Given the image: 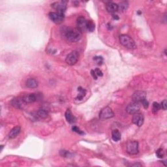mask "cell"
<instances>
[{
  "instance_id": "obj_1",
  "label": "cell",
  "mask_w": 167,
  "mask_h": 167,
  "mask_svg": "<svg viewBox=\"0 0 167 167\" xmlns=\"http://www.w3.org/2000/svg\"><path fill=\"white\" fill-rule=\"evenodd\" d=\"M63 33L66 39L71 42L79 41L82 38V32L75 28H66Z\"/></svg>"
},
{
  "instance_id": "obj_2",
  "label": "cell",
  "mask_w": 167,
  "mask_h": 167,
  "mask_svg": "<svg viewBox=\"0 0 167 167\" xmlns=\"http://www.w3.org/2000/svg\"><path fill=\"white\" fill-rule=\"evenodd\" d=\"M120 42L127 49L134 50L137 47L134 40L127 35H121L120 36Z\"/></svg>"
},
{
  "instance_id": "obj_3",
  "label": "cell",
  "mask_w": 167,
  "mask_h": 167,
  "mask_svg": "<svg viewBox=\"0 0 167 167\" xmlns=\"http://www.w3.org/2000/svg\"><path fill=\"white\" fill-rule=\"evenodd\" d=\"M126 151L129 155H137L138 149V142L136 140H129L126 144Z\"/></svg>"
},
{
  "instance_id": "obj_4",
  "label": "cell",
  "mask_w": 167,
  "mask_h": 167,
  "mask_svg": "<svg viewBox=\"0 0 167 167\" xmlns=\"http://www.w3.org/2000/svg\"><path fill=\"white\" fill-rule=\"evenodd\" d=\"M99 118L102 120H108V119L113 118L114 116V113L111 108L108 106L104 107L99 112Z\"/></svg>"
},
{
  "instance_id": "obj_5",
  "label": "cell",
  "mask_w": 167,
  "mask_h": 167,
  "mask_svg": "<svg viewBox=\"0 0 167 167\" xmlns=\"http://www.w3.org/2000/svg\"><path fill=\"white\" fill-rule=\"evenodd\" d=\"M79 59V53L77 51H73L67 56L66 63L69 65H74L77 63Z\"/></svg>"
},
{
  "instance_id": "obj_6",
  "label": "cell",
  "mask_w": 167,
  "mask_h": 167,
  "mask_svg": "<svg viewBox=\"0 0 167 167\" xmlns=\"http://www.w3.org/2000/svg\"><path fill=\"white\" fill-rule=\"evenodd\" d=\"M48 17L55 24H59L63 22L64 18H65V15L56 13V12H51L48 14Z\"/></svg>"
},
{
  "instance_id": "obj_7",
  "label": "cell",
  "mask_w": 167,
  "mask_h": 167,
  "mask_svg": "<svg viewBox=\"0 0 167 167\" xmlns=\"http://www.w3.org/2000/svg\"><path fill=\"white\" fill-rule=\"evenodd\" d=\"M140 110V102L133 101L127 105L126 108V111L129 114H134L139 112Z\"/></svg>"
},
{
  "instance_id": "obj_8",
  "label": "cell",
  "mask_w": 167,
  "mask_h": 167,
  "mask_svg": "<svg viewBox=\"0 0 167 167\" xmlns=\"http://www.w3.org/2000/svg\"><path fill=\"white\" fill-rule=\"evenodd\" d=\"M52 7L56 9V11H58V13L65 15V11L67 9V1H61L59 2H56V3L52 5Z\"/></svg>"
},
{
  "instance_id": "obj_9",
  "label": "cell",
  "mask_w": 167,
  "mask_h": 167,
  "mask_svg": "<svg viewBox=\"0 0 167 167\" xmlns=\"http://www.w3.org/2000/svg\"><path fill=\"white\" fill-rule=\"evenodd\" d=\"M87 23L88 20L84 16H79L76 21L77 29L81 32L87 31Z\"/></svg>"
},
{
  "instance_id": "obj_10",
  "label": "cell",
  "mask_w": 167,
  "mask_h": 167,
  "mask_svg": "<svg viewBox=\"0 0 167 167\" xmlns=\"http://www.w3.org/2000/svg\"><path fill=\"white\" fill-rule=\"evenodd\" d=\"M11 104L13 107L18 109H22L26 104V102L24 101L22 97H16L11 100Z\"/></svg>"
},
{
  "instance_id": "obj_11",
  "label": "cell",
  "mask_w": 167,
  "mask_h": 167,
  "mask_svg": "<svg viewBox=\"0 0 167 167\" xmlns=\"http://www.w3.org/2000/svg\"><path fill=\"white\" fill-rule=\"evenodd\" d=\"M133 101L137 102H141L143 100L146 99V93L144 91H137L133 94Z\"/></svg>"
},
{
  "instance_id": "obj_12",
  "label": "cell",
  "mask_w": 167,
  "mask_h": 167,
  "mask_svg": "<svg viewBox=\"0 0 167 167\" xmlns=\"http://www.w3.org/2000/svg\"><path fill=\"white\" fill-rule=\"evenodd\" d=\"M144 118L143 114L141 113H135L133 114V118H132V122L135 124V125H137L138 127H141L143 123H144Z\"/></svg>"
},
{
  "instance_id": "obj_13",
  "label": "cell",
  "mask_w": 167,
  "mask_h": 167,
  "mask_svg": "<svg viewBox=\"0 0 167 167\" xmlns=\"http://www.w3.org/2000/svg\"><path fill=\"white\" fill-rule=\"evenodd\" d=\"M22 98L24 99V101L27 103H32V102H34L35 101H37L38 97L37 94H29L28 95H26L22 97Z\"/></svg>"
},
{
  "instance_id": "obj_14",
  "label": "cell",
  "mask_w": 167,
  "mask_h": 167,
  "mask_svg": "<svg viewBox=\"0 0 167 167\" xmlns=\"http://www.w3.org/2000/svg\"><path fill=\"white\" fill-rule=\"evenodd\" d=\"M106 9L108 13L112 14L115 13L118 11V4L113 3V2H108L106 4Z\"/></svg>"
},
{
  "instance_id": "obj_15",
  "label": "cell",
  "mask_w": 167,
  "mask_h": 167,
  "mask_svg": "<svg viewBox=\"0 0 167 167\" xmlns=\"http://www.w3.org/2000/svg\"><path fill=\"white\" fill-rule=\"evenodd\" d=\"M38 85H39L38 81L36 79H35V78H28V79L26 80V87L30 88V89H34V88H37Z\"/></svg>"
},
{
  "instance_id": "obj_16",
  "label": "cell",
  "mask_w": 167,
  "mask_h": 167,
  "mask_svg": "<svg viewBox=\"0 0 167 167\" xmlns=\"http://www.w3.org/2000/svg\"><path fill=\"white\" fill-rule=\"evenodd\" d=\"M65 116L66 118V120L69 123H74L76 122V117L73 115L72 112L70 109H67L65 112Z\"/></svg>"
},
{
  "instance_id": "obj_17",
  "label": "cell",
  "mask_w": 167,
  "mask_h": 167,
  "mask_svg": "<svg viewBox=\"0 0 167 167\" xmlns=\"http://www.w3.org/2000/svg\"><path fill=\"white\" fill-rule=\"evenodd\" d=\"M20 131H21V128L20 126H16V127L13 128L11 130L10 133H9V138H11V139H13V138H16L19 134H20Z\"/></svg>"
},
{
  "instance_id": "obj_18",
  "label": "cell",
  "mask_w": 167,
  "mask_h": 167,
  "mask_svg": "<svg viewBox=\"0 0 167 167\" xmlns=\"http://www.w3.org/2000/svg\"><path fill=\"white\" fill-rule=\"evenodd\" d=\"M118 7L119 11L121 12V13H124V12L127 10L129 7V3L127 1H121L118 5Z\"/></svg>"
},
{
  "instance_id": "obj_19",
  "label": "cell",
  "mask_w": 167,
  "mask_h": 167,
  "mask_svg": "<svg viewBox=\"0 0 167 167\" xmlns=\"http://www.w3.org/2000/svg\"><path fill=\"white\" fill-rule=\"evenodd\" d=\"M121 133L118 129H114L112 132V138L114 142H118L121 140Z\"/></svg>"
},
{
  "instance_id": "obj_20",
  "label": "cell",
  "mask_w": 167,
  "mask_h": 167,
  "mask_svg": "<svg viewBox=\"0 0 167 167\" xmlns=\"http://www.w3.org/2000/svg\"><path fill=\"white\" fill-rule=\"evenodd\" d=\"M37 116L40 118L44 119L46 118L48 116V112L46 110V109L44 108H40L37 111Z\"/></svg>"
},
{
  "instance_id": "obj_21",
  "label": "cell",
  "mask_w": 167,
  "mask_h": 167,
  "mask_svg": "<svg viewBox=\"0 0 167 167\" xmlns=\"http://www.w3.org/2000/svg\"><path fill=\"white\" fill-rule=\"evenodd\" d=\"M78 92H79V94L78 95V96L76 97L75 99L76 100H82L84 97L86 95V90L84 89L82 87H78Z\"/></svg>"
},
{
  "instance_id": "obj_22",
  "label": "cell",
  "mask_w": 167,
  "mask_h": 167,
  "mask_svg": "<svg viewBox=\"0 0 167 167\" xmlns=\"http://www.w3.org/2000/svg\"><path fill=\"white\" fill-rule=\"evenodd\" d=\"M95 25L92 20H88L87 23V31L90 32H93L95 30Z\"/></svg>"
},
{
  "instance_id": "obj_23",
  "label": "cell",
  "mask_w": 167,
  "mask_h": 167,
  "mask_svg": "<svg viewBox=\"0 0 167 167\" xmlns=\"http://www.w3.org/2000/svg\"><path fill=\"white\" fill-rule=\"evenodd\" d=\"M161 108V104H159L158 102H154L153 103V108H152V112L154 114H156L157 112H158L160 109Z\"/></svg>"
},
{
  "instance_id": "obj_24",
  "label": "cell",
  "mask_w": 167,
  "mask_h": 167,
  "mask_svg": "<svg viewBox=\"0 0 167 167\" xmlns=\"http://www.w3.org/2000/svg\"><path fill=\"white\" fill-rule=\"evenodd\" d=\"M156 156L160 159H163L164 157V152L163 148H159L156 151Z\"/></svg>"
},
{
  "instance_id": "obj_25",
  "label": "cell",
  "mask_w": 167,
  "mask_h": 167,
  "mask_svg": "<svg viewBox=\"0 0 167 167\" xmlns=\"http://www.w3.org/2000/svg\"><path fill=\"white\" fill-rule=\"evenodd\" d=\"M59 154L63 157H69L71 156V154L70 152L68 151H65V150H61L59 152Z\"/></svg>"
},
{
  "instance_id": "obj_26",
  "label": "cell",
  "mask_w": 167,
  "mask_h": 167,
  "mask_svg": "<svg viewBox=\"0 0 167 167\" xmlns=\"http://www.w3.org/2000/svg\"><path fill=\"white\" fill-rule=\"evenodd\" d=\"M73 131L74 132H75L76 133H78V135H84V131H82V130L80 129L79 127H76V126H73V128H72Z\"/></svg>"
},
{
  "instance_id": "obj_27",
  "label": "cell",
  "mask_w": 167,
  "mask_h": 167,
  "mask_svg": "<svg viewBox=\"0 0 167 167\" xmlns=\"http://www.w3.org/2000/svg\"><path fill=\"white\" fill-rule=\"evenodd\" d=\"M94 60L96 61L97 63L99 64V65H101L102 62H103V58L101 56H95L94 58Z\"/></svg>"
},
{
  "instance_id": "obj_28",
  "label": "cell",
  "mask_w": 167,
  "mask_h": 167,
  "mask_svg": "<svg viewBox=\"0 0 167 167\" xmlns=\"http://www.w3.org/2000/svg\"><path fill=\"white\" fill-rule=\"evenodd\" d=\"M94 71H95V74H96V75L98 76V77H99H99H101V76H103V73H102V72L101 71V69L97 68V69H95Z\"/></svg>"
},
{
  "instance_id": "obj_29",
  "label": "cell",
  "mask_w": 167,
  "mask_h": 167,
  "mask_svg": "<svg viewBox=\"0 0 167 167\" xmlns=\"http://www.w3.org/2000/svg\"><path fill=\"white\" fill-rule=\"evenodd\" d=\"M140 103H142V106H144V108L145 109H146V108H148V106H149V102L147 101L146 99H145L143 100V101L141 102H140Z\"/></svg>"
},
{
  "instance_id": "obj_30",
  "label": "cell",
  "mask_w": 167,
  "mask_h": 167,
  "mask_svg": "<svg viewBox=\"0 0 167 167\" xmlns=\"http://www.w3.org/2000/svg\"><path fill=\"white\" fill-rule=\"evenodd\" d=\"M166 104H167L166 100H164L163 101H162L161 104V108H163L164 110H166Z\"/></svg>"
},
{
  "instance_id": "obj_31",
  "label": "cell",
  "mask_w": 167,
  "mask_h": 167,
  "mask_svg": "<svg viewBox=\"0 0 167 167\" xmlns=\"http://www.w3.org/2000/svg\"><path fill=\"white\" fill-rule=\"evenodd\" d=\"M91 74H92V75L93 76V78H94V79H95V80H97V78H98V76H97L96 75V74H95L94 70H92L91 71Z\"/></svg>"
},
{
  "instance_id": "obj_32",
  "label": "cell",
  "mask_w": 167,
  "mask_h": 167,
  "mask_svg": "<svg viewBox=\"0 0 167 167\" xmlns=\"http://www.w3.org/2000/svg\"><path fill=\"white\" fill-rule=\"evenodd\" d=\"M112 17H113L114 19H115V20H118V19H119L118 16H117V15H112Z\"/></svg>"
},
{
  "instance_id": "obj_33",
  "label": "cell",
  "mask_w": 167,
  "mask_h": 167,
  "mask_svg": "<svg viewBox=\"0 0 167 167\" xmlns=\"http://www.w3.org/2000/svg\"><path fill=\"white\" fill-rule=\"evenodd\" d=\"M133 166H142V164H138V163H137V164H133L132 165Z\"/></svg>"
},
{
  "instance_id": "obj_34",
  "label": "cell",
  "mask_w": 167,
  "mask_h": 167,
  "mask_svg": "<svg viewBox=\"0 0 167 167\" xmlns=\"http://www.w3.org/2000/svg\"><path fill=\"white\" fill-rule=\"evenodd\" d=\"M138 14H142V12H140V11H138Z\"/></svg>"
}]
</instances>
